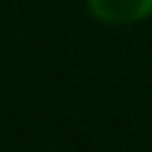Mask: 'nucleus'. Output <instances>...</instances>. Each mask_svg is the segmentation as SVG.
Wrapping results in <instances>:
<instances>
[{
  "mask_svg": "<svg viewBox=\"0 0 152 152\" xmlns=\"http://www.w3.org/2000/svg\"><path fill=\"white\" fill-rule=\"evenodd\" d=\"M90 19L109 28H124V25H140L152 19V0H84Z\"/></svg>",
  "mask_w": 152,
  "mask_h": 152,
  "instance_id": "obj_1",
  "label": "nucleus"
}]
</instances>
